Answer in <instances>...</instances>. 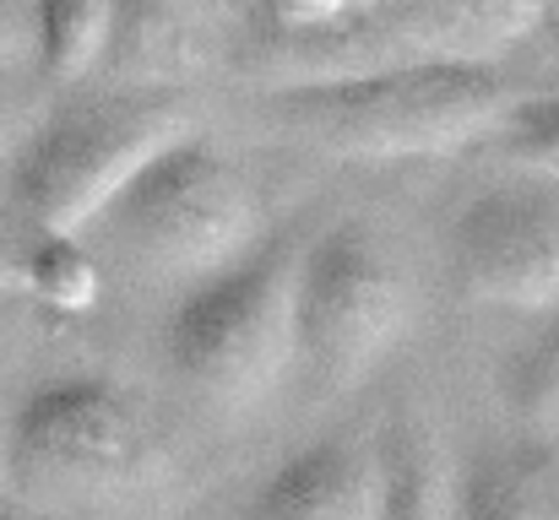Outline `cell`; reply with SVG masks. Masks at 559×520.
<instances>
[{
    "label": "cell",
    "mask_w": 559,
    "mask_h": 520,
    "mask_svg": "<svg viewBox=\"0 0 559 520\" xmlns=\"http://www.w3.org/2000/svg\"><path fill=\"white\" fill-rule=\"evenodd\" d=\"M27 288L55 310H87L98 299V271L82 255V239L38 233V244L27 250Z\"/></svg>",
    "instance_id": "cell-14"
},
{
    "label": "cell",
    "mask_w": 559,
    "mask_h": 520,
    "mask_svg": "<svg viewBox=\"0 0 559 520\" xmlns=\"http://www.w3.org/2000/svg\"><path fill=\"white\" fill-rule=\"evenodd\" d=\"M277 16L288 27H321V22H337V16H354V11H370L385 0H272Z\"/></svg>",
    "instance_id": "cell-16"
},
{
    "label": "cell",
    "mask_w": 559,
    "mask_h": 520,
    "mask_svg": "<svg viewBox=\"0 0 559 520\" xmlns=\"http://www.w3.org/2000/svg\"><path fill=\"white\" fill-rule=\"evenodd\" d=\"M495 153L527 179L559 184V93H527L495 131Z\"/></svg>",
    "instance_id": "cell-13"
},
{
    "label": "cell",
    "mask_w": 559,
    "mask_h": 520,
    "mask_svg": "<svg viewBox=\"0 0 559 520\" xmlns=\"http://www.w3.org/2000/svg\"><path fill=\"white\" fill-rule=\"evenodd\" d=\"M186 131L190 114L175 98L126 93L66 104L27 136L16 158V201L38 233L82 239L98 228L115 195Z\"/></svg>",
    "instance_id": "cell-5"
},
{
    "label": "cell",
    "mask_w": 559,
    "mask_h": 520,
    "mask_svg": "<svg viewBox=\"0 0 559 520\" xmlns=\"http://www.w3.org/2000/svg\"><path fill=\"white\" fill-rule=\"evenodd\" d=\"M27 11L49 82H82L120 33V0H27Z\"/></svg>",
    "instance_id": "cell-11"
},
{
    "label": "cell",
    "mask_w": 559,
    "mask_h": 520,
    "mask_svg": "<svg viewBox=\"0 0 559 520\" xmlns=\"http://www.w3.org/2000/svg\"><path fill=\"white\" fill-rule=\"evenodd\" d=\"M456 520H559V445H495L456 477Z\"/></svg>",
    "instance_id": "cell-10"
},
{
    "label": "cell",
    "mask_w": 559,
    "mask_h": 520,
    "mask_svg": "<svg viewBox=\"0 0 559 520\" xmlns=\"http://www.w3.org/2000/svg\"><path fill=\"white\" fill-rule=\"evenodd\" d=\"M299 244L266 239L223 271L190 282L169 315V363L212 407L245 412L266 401L299 358L294 326Z\"/></svg>",
    "instance_id": "cell-2"
},
{
    "label": "cell",
    "mask_w": 559,
    "mask_h": 520,
    "mask_svg": "<svg viewBox=\"0 0 559 520\" xmlns=\"http://www.w3.org/2000/svg\"><path fill=\"white\" fill-rule=\"evenodd\" d=\"M5 472L66 499H131L164 483L169 461L142 407L93 374L44 379L5 428Z\"/></svg>",
    "instance_id": "cell-6"
},
{
    "label": "cell",
    "mask_w": 559,
    "mask_h": 520,
    "mask_svg": "<svg viewBox=\"0 0 559 520\" xmlns=\"http://www.w3.org/2000/svg\"><path fill=\"white\" fill-rule=\"evenodd\" d=\"M294 326H299V358L326 390L365 379L396 347L407 326V288L391 250L370 228L348 222L299 250Z\"/></svg>",
    "instance_id": "cell-7"
},
{
    "label": "cell",
    "mask_w": 559,
    "mask_h": 520,
    "mask_svg": "<svg viewBox=\"0 0 559 520\" xmlns=\"http://www.w3.org/2000/svg\"><path fill=\"white\" fill-rule=\"evenodd\" d=\"M522 412L533 423H555L559 418V321L522 368Z\"/></svg>",
    "instance_id": "cell-15"
},
{
    "label": "cell",
    "mask_w": 559,
    "mask_h": 520,
    "mask_svg": "<svg viewBox=\"0 0 559 520\" xmlns=\"http://www.w3.org/2000/svg\"><path fill=\"white\" fill-rule=\"evenodd\" d=\"M109 239L153 277L201 282L261 244V201L212 142L186 131L98 217Z\"/></svg>",
    "instance_id": "cell-3"
},
{
    "label": "cell",
    "mask_w": 559,
    "mask_h": 520,
    "mask_svg": "<svg viewBox=\"0 0 559 520\" xmlns=\"http://www.w3.org/2000/svg\"><path fill=\"white\" fill-rule=\"evenodd\" d=\"M451 282L462 299L516 315L559 310V184H500L451 222Z\"/></svg>",
    "instance_id": "cell-8"
},
{
    "label": "cell",
    "mask_w": 559,
    "mask_h": 520,
    "mask_svg": "<svg viewBox=\"0 0 559 520\" xmlns=\"http://www.w3.org/2000/svg\"><path fill=\"white\" fill-rule=\"evenodd\" d=\"M33 49V11L27 0H0V65Z\"/></svg>",
    "instance_id": "cell-17"
},
{
    "label": "cell",
    "mask_w": 559,
    "mask_h": 520,
    "mask_svg": "<svg viewBox=\"0 0 559 520\" xmlns=\"http://www.w3.org/2000/svg\"><path fill=\"white\" fill-rule=\"evenodd\" d=\"M0 520H33V516H22V510H5V505H0Z\"/></svg>",
    "instance_id": "cell-20"
},
{
    "label": "cell",
    "mask_w": 559,
    "mask_h": 520,
    "mask_svg": "<svg viewBox=\"0 0 559 520\" xmlns=\"http://www.w3.org/2000/svg\"><path fill=\"white\" fill-rule=\"evenodd\" d=\"M380 520H456V477L429 434H407L385 456V516Z\"/></svg>",
    "instance_id": "cell-12"
},
{
    "label": "cell",
    "mask_w": 559,
    "mask_h": 520,
    "mask_svg": "<svg viewBox=\"0 0 559 520\" xmlns=\"http://www.w3.org/2000/svg\"><path fill=\"white\" fill-rule=\"evenodd\" d=\"M500 65H402L354 76L266 82L255 120L326 158H445L506 125L522 104Z\"/></svg>",
    "instance_id": "cell-1"
},
{
    "label": "cell",
    "mask_w": 559,
    "mask_h": 520,
    "mask_svg": "<svg viewBox=\"0 0 559 520\" xmlns=\"http://www.w3.org/2000/svg\"><path fill=\"white\" fill-rule=\"evenodd\" d=\"M11 136H16V114H11V109L0 104V153L11 147Z\"/></svg>",
    "instance_id": "cell-18"
},
{
    "label": "cell",
    "mask_w": 559,
    "mask_h": 520,
    "mask_svg": "<svg viewBox=\"0 0 559 520\" xmlns=\"http://www.w3.org/2000/svg\"><path fill=\"white\" fill-rule=\"evenodd\" d=\"M549 5L555 0H385L321 27H288L266 76L305 82L402 65H495L544 27Z\"/></svg>",
    "instance_id": "cell-4"
},
{
    "label": "cell",
    "mask_w": 559,
    "mask_h": 520,
    "mask_svg": "<svg viewBox=\"0 0 559 520\" xmlns=\"http://www.w3.org/2000/svg\"><path fill=\"white\" fill-rule=\"evenodd\" d=\"M385 456L359 434H326L294 450L245 505V520H380Z\"/></svg>",
    "instance_id": "cell-9"
},
{
    "label": "cell",
    "mask_w": 559,
    "mask_h": 520,
    "mask_svg": "<svg viewBox=\"0 0 559 520\" xmlns=\"http://www.w3.org/2000/svg\"><path fill=\"white\" fill-rule=\"evenodd\" d=\"M11 472H5V434H0V483H5Z\"/></svg>",
    "instance_id": "cell-19"
}]
</instances>
